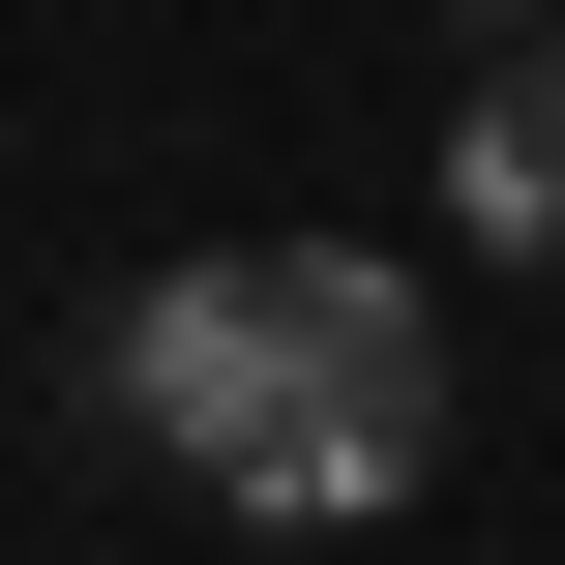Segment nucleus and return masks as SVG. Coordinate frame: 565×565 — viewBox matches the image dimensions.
I'll list each match as a JSON object with an SVG mask.
<instances>
[{"mask_svg":"<svg viewBox=\"0 0 565 565\" xmlns=\"http://www.w3.org/2000/svg\"><path fill=\"white\" fill-rule=\"evenodd\" d=\"M447 238L565 268V30H536V60H477V119H447Z\"/></svg>","mask_w":565,"mask_h":565,"instance_id":"obj_2","label":"nucleus"},{"mask_svg":"<svg viewBox=\"0 0 565 565\" xmlns=\"http://www.w3.org/2000/svg\"><path fill=\"white\" fill-rule=\"evenodd\" d=\"M89 417H149L209 507H417L447 477V328H417V268L387 238H209V268H149L119 328H89Z\"/></svg>","mask_w":565,"mask_h":565,"instance_id":"obj_1","label":"nucleus"}]
</instances>
